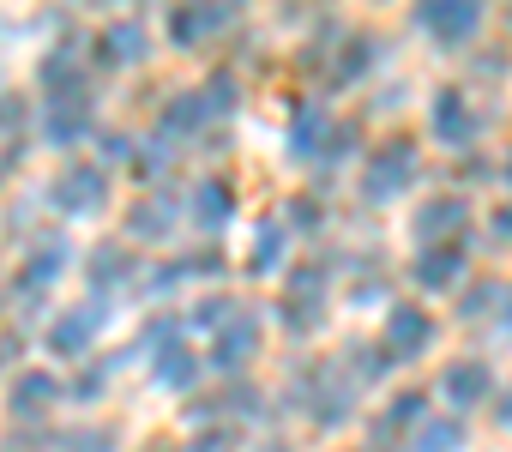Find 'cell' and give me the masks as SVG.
<instances>
[{"mask_svg":"<svg viewBox=\"0 0 512 452\" xmlns=\"http://www.w3.org/2000/svg\"><path fill=\"white\" fill-rule=\"evenodd\" d=\"M49 199H55L61 211H103V199H109V175L91 169V163H67V169L55 175Z\"/></svg>","mask_w":512,"mask_h":452,"instance_id":"obj_1","label":"cell"},{"mask_svg":"<svg viewBox=\"0 0 512 452\" xmlns=\"http://www.w3.org/2000/svg\"><path fill=\"white\" fill-rule=\"evenodd\" d=\"M410 181H416V151L410 145H386V151H374V163L362 175V193L368 199H398Z\"/></svg>","mask_w":512,"mask_h":452,"instance_id":"obj_2","label":"cell"},{"mask_svg":"<svg viewBox=\"0 0 512 452\" xmlns=\"http://www.w3.org/2000/svg\"><path fill=\"white\" fill-rule=\"evenodd\" d=\"M440 392H446L452 404H482V398L494 392V368H488V362H476V356H458V362H446Z\"/></svg>","mask_w":512,"mask_h":452,"instance_id":"obj_3","label":"cell"},{"mask_svg":"<svg viewBox=\"0 0 512 452\" xmlns=\"http://www.w3.org/2000/svg\"><path fill=\"white\" fill-rule=\"evenodd\" d=\"M428 338H434V320H428L416 302H398V308L386 314V344H392V356H416Z\"/></svg>","mask_w":512,"mask_h":452,"instance_id":"obj_4","label":"cell"},{"mask_svg":"<svg viewBox=\"0 0 512 452\" xmlns=\"http://www.w3.org/2000/svg\"><path fill=\"white\" fill-rule=\"evenodd\" d=\"M482 25V7H464V0H446V7H422V31L440 37V43H464L476 37Z\"/></svg>","mask_w":512,"mask_h":452,"instance_id":"obj_5","label":"cell"},{"mask_svg":"<svg viewBox=\"0 0 512 452\" xmlns=\"http://www.w3.org/2000/svg\"><path fill=\"white\" fill-rule=\"evenodd\" d=\"M428 127H434L440 145H470V139H476V115L464 109L458 91H440V97H434V121H428Z\"/></svg>","mask_w":512,"mask_h":452,"instance_id":"obj_6","label":"cell"},{"mask_svg":"<svg viewBox=\"0 0 512 452\" xmlns=\"http://www.w3.org/2000/svg\"><path fill=\"white\" fill-rule=\"evenodd\" d=\"M97 326H103V314H97V308L85 302V308H73V314H61V320L49 326V344H55L61 356H79V350H91Z\"/></svg>","mask_w":512,"mask_h":452,"instance_id":"obj_7","label":"cell"},{"mask_svg":"<svg viewBox=\"0 0 512 452\" xmlns=\"http://www.w3.org/2000/svg\"><path fill=\"white\" fill-rule=\"evenodd\" d=\"M253 350H260V320H253V314H241V320H229V326L217 332V362H223V368L247 362Z\"/></svg>","mask_w":512,"mask_h":452,"instance_id":"obj_8","label":"cell"},{"mask_svg":"<svg viewBox=\"0 0 512 452\" xmlns=\"http://www.w3.org/2000/svg\"><path fill=\"white\" fill-rule=\"evenodd\" d=\"M229 19H235L229 7H205V13H175V19H169V37H175V43H199V37H217V31H223Z\"/></svg>","mask_w":512,"mask_h":452,"instance_id":"obj_9","label":"cell"},{"mask_svg":"<svg viewBox=\"0 0 512 452\" xmlns=\"http://www.w3.org/2000/svg\"><path fill=\"white\" fill-rule=\"evenodd\" d=\"M458 223H464V199H434V205H422L416 211V236L422 242H434V236H446V230H458Z\"/></svg>","mask_w":512,"mask_h":452,"instance_id":"obj_10","label":"cell"},{"mask_svg":"<svg viewBox=\"0 0 512 452\" xmlns=\"http://www.w3.org/2000/svg\"><path fill=\"white\" fill-rule=\"evenodd\" d=\"M103 61H145V25L139 19H121L103 31Z\"/></svg>","mask_w":512,"mask_h":452,"instance_id":"obj_11","label":"cell"},{"mask_svg":"<svg viewBox=\"0 0 512 452\" xmlns=\"http://www.w3.org/2000/svg\"><path fill=\"white\" fill-rule=\"evenodd\" d=\"M458 266H464L458 248H428V254L416 260V284H422V290H446V284L458 278Z\"/></svg>","mask_w":512,"mask_h":452,"instance_id":"obj_12","label":"cell"},{"mask_svg":"<svg viewBox=\"0 0 512 452\" xmlns=\"http://www.w3.org/2000/svg\"><path fill=\"white\" fill-rule=\"evenodd\" d=\"M229 211H235V205H229V181H217V175H211V181H199V193H193V217L205 223V230H217Z\"/></svg>","mask_w":512,"mask_h":452,"instance_id":"obj_13","label":"cell"},{"mask_svg":"<svg viewBox=\"0 0 512 452\" xmlns=\"http://www.w3.org/2000/svg\"><path fill=\"white\" fill-rule=\"evenodd\" d=\"M61 266H67V254H61V242H49V254H31V260H25V272H19V290H25V296H31L37 284L49 290V284L61 278Z\"/></svg>","mask_w":512,"mask_h":452,"instance_id":"obj_14","label":"cell"},{"mask_svg":"<svg viewBox=\"0 0 512 452\" xmlns=\"http://www.w3.org/2000/svg\"><path fill=\"white\" fill-rule=\"evenodd\" d=\"M205 115H211V109H205V97H199V91H181V97H169V109H163V127H169V133H193Z\"/></svg>","mask_w":512,"mask_h":452,"instance_id":"obj_15","label":"cell"},{"mask_svg":"<svg viewBox=\"0 0 512 452\" xmlns=\"http://www.w3.org/2000/svg\"><path fill=\"white\" fill-rule=\"evenodd\" d=\"M61 386H55V374H19V386H13V410L19 416H31L37 404H49Z\"/></svg>","mask_w":512,"mask_h":452,"instance_id":"obj_16","label":"cell"},{"mask_svg":"<svg viewBox=\"0 0 512 452\" xmlns=\"http://www.w3.org/2000/svg\"><path fill=\"white\" fill-rule=\"evenodd\" d=\"M326 109H302L296 115V127H290V145H296V157H314V139H326Z\"/></svg>","mask_w":512,"mask_h":452,"instance_id":"obj_17","label":"cell"},{"mask_svg":"<svg viewBox=\"0 0 512 452\" xmlns=\"http://www.w3.org/2000/svg\"><path fill=\"white\" fill-rule=\"evenodd\" d=\"M157 380H169V386H193V356L175 350V344H157Z\"/></svg>","mask_w":512,"mask_h":452,"instance_id":"obj_18","label":"cell"},{"mask_svg":"<svg viewBox=\"0 0 512 452\" xmlns=\"http://www.w3.org/2000/svg\"><path fill=\"white\" fill-rule=\"evenodd\" d=\"M458 422H422L416 428V452H458Z\"/></svg>","mask_w":512,"mask_h":452,"instance_id":"obj_19","label":"cell"},{"mask_svg":"<svg viewBox=\"0 0 512 452\" xmlns=\"http://www.w3.org/2000/svg\"><path fill=\"white\" fill-rule=\"evenodd\" d=\"M91 278H97V290L121 284V278H127V254H121V248H103V254L91 260Z\"/></svg>","mask_w":512,"mask_h":452,"instance_id":"obj_20","label":"cell"},{"mask_svg":"<svg viewBox=\"0 0 512 452\" xmlns=\"http://www.w3.org/2000/svg\"><path fill=\"white\" fill-rule=\"evenodd\" d=\"M43 85H49V91H79V61H73V55H55V61L43 67Z\"/></svg>","mask_w":512,"mask_h":452,"instance_id":"obj_21","label":"cell"},{"mask_svg":"<svg viewBox=\"0 0 512 452\" xmlns=\"http://www.w3.org/2000/svg\"><path fill=\"white\" fill-rule=\"evenodd\" d=\"M169 230V205H139L133 211V236H163Z\"/></svg>","mask_w":512,"mask_h":452,"instance_id":"obj_22","label":"cell"},{"mask_svg":"<svg viewBox=\"0 0 512 452\" xmlns=\"http://www.w3.org/2000/svg\"><path fill=\"white\" fill-rule=\"evenodd\" d=\"M368 61H374V43H350V55H344V67H338L332 79H338V85H350L356 73H368Z\"/></svg>","mask_w":512,"mask_h":452,"instance_id":"obj_23","label":"cell"},{"mask_svg":"<svg viewBox=\"0 0 512 452\" xmlns=\"http://www.w3.org/2000/svg\"><path fill=\"white\" fill-rule=\"evenodd\" d=\"M199 97H205V109H211V115H223V109L235 103V79H229V73H217V79H211Z\"/></svg>","mask_w":512,"mask_h":452,"instance_id":"obj_24","label":"cell"},{"mask_svg":"<svg viewBox=\"0 0 512 452\" xmlns=\"http://www.w3.org/2000/svg\"><path fill=\"white\" fill-rule=\"evenodd\" d=\"M55 109H61V103H55ZM79 133H85V115H67V109L49 115V139H55V145H67V139H79Z\"/></svg>","mask_w":512,"mask_h":452,"instance_id":"obj_25","label":"cell"},{"mask_svg":"<svg viewBox=\"0 0 512 452\" xmlns=\"http://www.w3.org/2000/svg\"><path fill=\"white\" fill-rule=\"evenodd\" d=\"M422 410H428V398H422V392H410V398H398V404L386 410V428H398V422H416Z\"/></svg>","mask_w":512,"mask_h":452,"instance_id":"obj_26","label":"cell"},{"mask_svg":"<svg viewBox=\"0 0 512 452\" xmlns=\"http://www.w3.org/2000/svg\"><path fill=\"white\" fill-rule=\"evenodd\" d=\"M278 242H284V236H278V223H266V230H260V254H253V266H260V272L278 266Z\"/></svg>","mask_w":512,"mask_h":452,"instance_id":"obj_27","label":"cell"},{"mask_svg":"<svg viewBox=\"0 0 512 452\" xmlns=\"http://www.w3.org/2000/svg\"><path fill=\"white\" fill-rule=\"evenodd\" d=\"M67 452H109V434H67Z\"/></svg>","mask_w":512,"mask_h":452,"instance_id":"obj_28","label":"cell"},{"mask_svg":"<svg viewBox=\"0 0 512 452\" xmlns=\"http://www.w3.org/2000/svg\"><path fill=\"white\" fill-rule=\"evenodd\" d=\"M488 296H494L488 284H482V290H470V296H464V314H482V308H488Z\"/></svg>","mask_w":512,"mask_h":452,"instance_id":"obj_29","label":"cell"},{"mask_svg":"<svg viewBox=\"0 0 512 452\" xmlns=\"http://www.w3.org/2000/svg\"><path fill=\"white\" fill-rule=\"evenodd\" d=\"M223 446H229V440H223V434H205V440H199V446H193V452H223Z\"/></svg>","mask_w":512,"mask_h":452,"instance_id":"obj_30","label":"cell"},{"mask_svg":"<svg viewBox=\"0 0 512 452\" xmlns=\"http://www.w3.org/2000/svg\"><path fill=\"white\" fill-rule=\"evenodd\" d=\"M494 230H500V236H512V211H500V217H494Z\"/></svg>","mask_w":512,"mask_h":452,"instance_id":"obj_31","label":"cell"},{"mask_svg":"<svg viewBox=\"0 0 512 452\" xmlns=\"http://www.w3.org/2000/svg\"><path fill=\"white\" fill-rule=\"evenodd\" d=\"M500 416H506V422H512V398H506V404H500Z\"/></svg>","mask_w":512,"mask_h":452,"instance_id":"obj_32","label":"cell"}]
</instances>
